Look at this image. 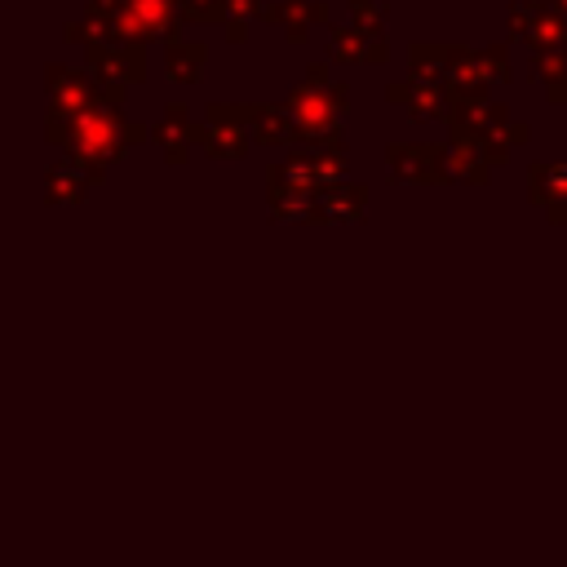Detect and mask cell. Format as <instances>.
<instances>
[{
    "label": "cell",
    "instance_id": "cell-4",
    "mask_svg": "<svg viewBox=\"0 0 567 567\" xmlns=\"http://www.w3.org/2000/svg\"><path fill=\"white\" fill-rule=\"evenodd\" d=\"M248 102H213L204 111V124H195V146L208 159H244L252 137H248Z\"/></svg>",
    "mask_w": 567,
    "mask_h": 567
},
{
    "label": "cell",
    "instance_id": "cell-10",
    "mask_svg": "<svg viewBox=\"0 0 567 567\" xmlns=\"http://www.w3.org/2000/svg\"><path fill=\"white\" fill-rule=\"evenodd\" d=\"M385 102L403 106L412 124H430V120H443L447 93H443V84H439V80L403 75V80H390V84H385Z\"/></svg>",
    "mask_w": 567,
    "mask_h": 567
},
{
    "label": "cell",
    "instance_id": "cell-16",
    "mask_svg": "<svg viewBox=\"0 0 567 567\" xmlns=\"http://www.w3.org/2000/svg\"><path fill=\"white\" fill-rule=\"evenodd\" d=\"M439 84H443V93H487L492 89L478 71V58L470 44H447V62H443Z\"/></svg>",
    "mask_w": 567,
    "mask_h": 567
},
{
    "label": "cell",
    "instance_id": "cell-3",
    "mask_svg": "<svg viewBox=\"0 0 567 567\" xmlns=\"http://www.w3.org/2000/svg\"><path fill=\"white\" fill-rule=\"evenodd\" d=\"M177 27H182L177 0H115V13L106 22V40L151 44V40L177 35Z\"/></svg>",
    "mask_w": 567,
    "mask_h": 567
},
{
    "label": "cell",
    "instance_id": "cell-9",
    "mask_svg": "<svg viewBox=\"0 0 567 567\" xmlns=\"http://www.w3.org/2000/svg\"><path fill=\"white\" fill-rule=\"evenodd\" d=\"M527 204H536L554 226H567V164L558 159L527 164Z\"/></svg>",
    "mask_w": 567,
    "mask_h": 567
},
{
    "label": "cell",
    "instance_id": "cell-14",
    "mask_svg": "<svg viewBox=\"0 0 567 567\" xmlns=\"http://www.w3.org/2000/svg\"><path fill=\"white\" fill-rule=\"evenodd\" d=\"M310 190L315 186H306L292 173H284V164L266 168V199H270V217L275 221H306L310 217Z\"/></svg>",
    "mask_w": 567,
    "mask_h": 567
},
{
    "label": "cell",
    "instance_id": "cell-24",
    "mask_svg": "<svg viewBox=\"0 0 567 567\" xmlns=\"http://www.w3.org/2000/svg\"><path fill=\"white\" fill-rule=\"evenodd\" d=\"M346 4H350V22H354L368 40H381V35H385V13H381L377 0H346Z\"/></svg>",
    "mask_w": 567,
    "mask_h": 567
},
{
    "label": "cell",
    "instance_id": "cell-18",
    "mask_svg": "<svg viewBox=\"0 0 567 567\" xmlns=\"http://www.w3.org/2000/svg\"><path fill=\"white\" fill-rule=\"evenodd\" d=\"M532 80L545 89V97L554 106H567V44L532 49Z\"/></svg>",
    "mask_w": 567,
    "mask_h": 567
},
{
    "label": "cell",
    "instance_id": "cell-21",
    "mask_svg": "<svg viewBox=\"0 0 567 567\" xmlns=\"http://www.w3.org/2000/svg\"><path fill=\"white\" fill-rule=\"evenodd\" d=\"M443 62H447V40H412L408 44V75L439 80Z\"/></svg>",
    "mask_w": 567,
    "mask_h": 567
},
{
    "label": "cell",
    "instance_id": "cell-19",
    "mask_svg": "<svg viewBox=\"0 0 567 567\" xmlns=\"http://www.w3.org/2000/svg\"><path fill=\"white\" fill-rule=\"evenodd\" d=\"M248 137L252 146H288L292 142V120L275 102H252L248 111Z\"/></svg>",
    "mask_w": 567,
    "mask_h": 567
},
{
    "label": "cell",
    "instance_id": "cell-20",
    "mask_svg": "<svg viewBox=\"0 0 567 567\" xmlns=\"http://www.w3.org/2000/svg\"><path fill=\"white\" fill-rule=\"evenodd\" d=\"M89 173L75 164V159H62V164H53L49 168V186H44V195H49V204H80L84 195H89Z\"/></svg>",
    "mask_w": 567,
    "mask_h": 567
},
{
    "label": "cell",
    "instance_id": "cell-17",
    "mask_svg": "<svg viewBox=\"0 0 567 567\" xmlns=\"http://www.w3.org/2000/svg\"><path fill=\"white\" fill-rule=\"evenodd\" d=\"M204 62H208V49L199 40H177V35L164 40V71L173 84H199Z\"/></svg>",
    "mask_w": 567,
    "mask_h": 567
},
{
    "label": "cell",
    "instance_id": "cell-23",
    "mask_svg": "<svg viewBox=\"0 0 567 567\" xmlns=\"http://www.w3.org/2000/svg\"><path fill=\"white\" fill-rule=\"evenodd\" d=\"M474 58H478V71H483L487 84H509L514 80V71H509V44L505 40L474 49Z\"/></svg>",
    "mask_w": 567,
    "mask_h": 567
},
{
    "label": "cell",
    "instance_id": "cell-15",
    "mask_svg": "<svg viewBox=\"0 0 567 567\" xmlns=\"http://www.w3.org/2000/svg\"><path fill=\"white\" fill-rule=\"evenodd\" d=\"M44 84H49V115H71V111H80L97 93L93 75L71 71V66H49Z\"/></svg>",
    "mask_w": 567,
    "mask_h": 567
},
{
    "label": "cell",
    "instance_id": "cell-26",
    "mask_svg": "<svg viewBox=\"0 0 567 567\" xmlns=\"http://www.w3.org/2000/svg\"><path fill=\"white\" fill-rule=\"evenodd\" d=\"M545 4H549L554 13H563V18H567V0H545Z\"/></svg>",
    "mask_w": 567,
    "mask_h": 567
},
{
    "label": "cell",
    "instance_id": "cell-12",
    "mask_svg": "<svg viewBox=\"0 0 567 567\" xmlns=\"http://www.w3.org/2000/svg\"><path fill=\"white\" fill-rule=\"evenodd\" d=\"M328 62H341V66H359V62L385 66L390 62V40L385 35L381 40H368L354 22L350 27H332L328 22Z\"/></svg>",
    "mask_w": 567,
    "mask_h": 567
},
{
    "label": "cell",
    "instance_id": "cell-6",
    "mask_svg": "<svg viewBox=\"0 0 567 567\" xmlns=\"http://www.w3.org/2000/svg\"><path fill=\"white\" fill-rule=\"evenodd\" d=\"M89 75L102 89H124L146 80V44L133 40H89Z\"/></svg>",
    "mask_w": 567,
    "mask_h": 567
},
{
    "label": "cell",
    "instance_id": "cell-1",
    "mask_svg": "<svg viewBox=\"0 0 567 567\" xmlns=\"http://www.w3.org/2000/svg\"><path fill=\"white\" fill-rule=\"evenodd\" d=\"M124 89H102L71 115H49V142H58L66 151V159H75L89 182H102V173L124 159V151L133 142L146 137V124H133L124 111Z\"/></svg>",
    "mask_w": 567,
    "mask_h": 567
},
{
    "label": "cell",
    "instance_id": "cell-22",
    "mask_svg": "<svg viewBox=\"0 0 567 567\" xmlns=\"http://www.w3.org/2000/svg\"><path fill=\"white\" fill-rule=\"evenodd\" d=\"M261 4H266V0H226L221 27H226V40H230V44H244V40H248V22L261 18Z\"/></svg>",
    "mask_w": 567,
    "mask_h": 567
},
{
    "label": "cell",
    "instance_id": "cell-25",
    "mask_svg": "<svg viewBox=\"0 0 567 567\" xmlns=\"http://www.w3.org/2000/svg\"><path fill=\"white\" fill-rule=\"evenodd\" d=\"M221 13H226V0H177V18L182 22L208 27V22H221Z\"/></svg>",
    "mask_w": 567,
    "mask_h": 567
},
{
    "label": "cell",
    "instance_id": "cell-7",
    "mask_svg": "<svg viewBox=\"0 0 567 567\" xmlns=\"http://www.w3.org/2000/svg\"><path fill=\"white\" fill-rule=\"evenodd\" d=\"M368 217V186L350 182L346 173L310 190V217L306 226H354Z\"/></svg>",
    "mask_w": 567,
    "mask_h": 567
},
{
    "label": "cell",
    "instance_id": "cell-13",
    "mask_svg": "<svg viewBox=\"0 0 567 567\" xmlns=\"http://www.w3.org/2000/svg\"><path fill=\"white\" fill-rule=\"evenodd\" d=\"M146 137L164 151V159H168V164H186V159H190V151H195V120H190V111H186L182 102H168V106H164V115L146 128Z\"/></svg>",
    "mask_w": 567,
    "mask_h": 567
},
{
    "label": "cell",
    "instance_id": "cell-8",
    "mask_svg": "<svg viewBox=\"0 0 567 567\" xmlns=\"http://www.w3.org/2000/svg\"><path fill=\"white\" fill-rule=\"evenodd\" d=\"M509 35L518 44H527V53L532 49H558V44H567V18L554 13L549 4L518 0V4H509Z\"/></svg>",
    "mask_w": 567,
    "mask_h": 567
},
{
    "label": "cell",
    "instance_id": "cell-5",
    "mask_svg": "<svg viewBox=\"0 0 567 567\" xmlns=\"http://www.w3.org/2000/svg\"><path fill=\"white\" fill-rule=\"evenodd\" d=\"M390 182L399 186H447V146L439 142H390L385 146Z\"/></svg>",
    "mask_w": 567,
    "mask_h": 567
},
{
    "label": "cell",
    "instance_id": "cell-11",
    "mask_svg": "<svg viewBox=\"0 0 567 567\" xmlns=\"http://www.w3.org/2000/svg\"><path fill=\"white\" fill-rule=\"evenodd\" d=\"M261 18L270 27H279L288 44H306L315 27H328L332 22V13H328L323 0H275V4H261Z\"/></svg>",
    "mask_w": 567,
    "mask_h": 567
},
{
    "label": "cell",
    "instance_id": "cell-2",
    "mask_svg": "<svg viewBox=\"0 0 567 567\" xmlns=\"http://www.w3.org/2000/svg\"><path fill=\"white\" fill-rule=\"evenodd\" d=\"M346 106H350V89L328 75V62H310L306 80L284 102V111L292 120V137H310V133H323V128L341 124Z\"/></svg>",
    "mask_w": 567,
    "mask_h": 567
}]
</instances>
